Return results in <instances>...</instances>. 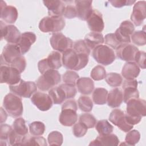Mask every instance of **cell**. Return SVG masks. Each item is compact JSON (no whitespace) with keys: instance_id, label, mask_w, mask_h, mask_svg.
<instances>
[{"instance_id":"cell-51","label":"cell","mask_w":146,"mask_h":146,"mask_svg":"<svg viewBox=\"0 0 146 146\" xmlns=\"http://www.w3.org/2000/svg\"><path fill=\"white\" fill-rule=\"evenodd\" d=\"M63 15L64 17L68 19H72L77 17L75 6L71 5H67L65 7V9Z\"/></svg>"},{"instance_id":"cell-13","label":"cell","mask_w":146,"mask_h":146,"mask_svg":"<svg viewBox=\"0 0 146 146\" xmlns=\"http://www.w3.org/2000/svg\"><path fill=\"white\" fill-rule=\"evenodd\" d=\"M135 30L133 24L129 21H124L121 22L120 27L115 31L114 34L121 43H129L131 42L130 36Z\"/></svg>"},{"instance_id":"cell-26","label":"cell","mask_w":146,"mask_h":146,"mask_svg":"<svg viewBox=\"0 0 146 146\" xmlns=\"http://www.w3.org/2000/svg\"><path fill=\"white\" fill-rule=\"evenodd\" d=\"M140 72L139 67L133 62H127L123 67L121 70L122 76L126 79H134Z\"/></svg>"},{"instance_id":"cell-49","label":"cell","mask_w":146,"mask_h":146,"mask_svg":"<svg viewBox=\"0 0 146 146\" xmlns=\"http://www.w3.org/2000/svg\"><path fill=\"white\" fill-rule=\"evenodd\" d=\"M64 91L66 99H71L75 97L76 94V89L75 86L67 84L66 83L62 84L59 86Z\"/></svg>"},{"instance_id":"cell-33","label":"cell","mask_w":146,"mask_h":146,"mask_svg":"<svg viewBox=\"0 0 146 146\" xmlns=\"http://www.w3.org/2000/svg\"><path fill=\"white\" fill-rule=\"evenodd\" d=\"M13 128L17 134L22 136H25L28 133V128L26 125L25 120L22 117L17 118L14 120Z\"/></svg>"},{"instance_id":"cell-40","label":"cell","mask_w":146,"mask_h":146,"mask_svg":"<svg viewBox=\"0 0 146 146\" xmlns=\"http://www.w3.org/2000/svg\"><path fill=\"white\" fill-rule=\"evenodd\" d=\"M140 139V134L137 130L133 129L129 131L126 135L125 142L126 145H135L137 144Z\"/></svg>"},{"instance_id":"cell-7","label":"cell","mask_w":146,"mask_h":146,"mask_svg":"<svg viewBox=\"0 0 146 146\" xmlns=\"http://www.w3.org/2000/svg\"><path fill=\"white\" fill-rule=\"evenodd\" d=\"M92 56L99 64L107 66L111 64L115 59L113 50L106 45H99L93 49Z\"/></svg>"},{"instance_id":"cell-14","label":"cell","mask_w":146,"mask_h":146,"mask_svg":"<svg viewBox=\"0 0 146 146\" xmlns=\"http://www.w3.org/2000/svg\"><path fill=\"white\" fill-rule=\"evenodd\" d=\"M110 121L120 130L128 132L133 128V125L129 124L125 118L124 111L119 109H115L111 111L109 116Z\"/></svg>"},{"instance_id":"cell-20","label":"cell","mask_w":146,"mask_h":146,"mask_svg":"<svg viewBox=\"0 0 146 146\" xmlns=\"http://www.w3.org/2000/svg\"><path fill=\"white\" fill-rule=\"evenodd\" d=\"M18 11L16 7L13 6H7L5 2H1V18L5 22L14 23L18 18Z\"/></svg>"},{"instance_id":"cell-27","label":"cell","mask_w":146,"mask_h":146,"mask_svg":"<svg viewBox=\"0 0 146 146\" xmlns=\"http://www.w3.org/2000/svg\"><path fill=\"white\" fill-rule=\"evenodd\" d=\"M78 91L83 95L90 94L94 89V83L93 80L87 77L79 78L76 83Z\"/></svg>"},{"instance_id":"cell-36","label":"cell","mask_w":146,"mask_h":146,"mask_svg":"<svg viewBox=\"0 0 146 146\" xmlns=\"http://www.w3.org/2000/svg\"><path fill=\"white\" fill-rule=\"evenodd\" d=\"M29 126L30 133L34 136L42 135L46 128L44 123L39 121L32 122L29 124Z\"/></svg>"},{"instance_id":"cell-25","label":"cell","mask_w":146,"mask_h":146,"mask_svg":"<svg viewBox=\"0 0 146 146\" xmlns=\"http://www.w3.org/2000/svg\"><path fill=\"white\" fill-rule=\"evenodd\" d=\"M123 101V94L119 88H115L110 91L107 95V102L109 107L112 108L119 107Z\"/></svg>"},{"instance_id":"cell-8","label":"cell","mask_w":146,"mask_h":146,"mask_svg":"<svg viewBox=\"0 0 146 146\" xmlns=\"http://www.w3.org/2000/svg\"><path fill=\"white\" fill-rule=\"evenodd\" d=\"M62 55L60 52L52 51L47 58L39 61L38 68L39 71L43 74L48 70L59 69L62 67Z\"/></svg>"},{"instance_id":"cell-23","label":"cell","mask_w":146,"mask_h":146,"mask_svg":"<svg viewBox=\"0 0 146 146\" xmlns=\"http://www.w3.org/2000/svg\"><path fill=\"white\" fill-rule=\"evenodd\" d=\"M44 6L48 9L49 16H62L65 9V4L61 1H43Z\"/></svg>"},{"instance_id":"cell-9","label":"cell","mask_w":146,"mask_h":146,"mask_svg":"<svg viewBox=\"0 0 146 146\" xmlns=\"http://www.w3.org/2000/svg\"><path fill=\"white\" fill-rule=\"evenodd\" d=\"M9 88L13 93L19 96L30 98L37 91V86L34 82L21 79L18 84L10 86Z\"/></svg>"},{"instance_id":"cell-12","label":"cell","mask_w":146,"mask_h":146,"mask_svg":"<svg viewBox=\"0 0 146 146\" xmlns=\"http://www.w3.org/2000/svg\"><path fill=\"white\" fill-rule=\"evenodd\" d=\"M21 55V51L17 44H7L3 47L1 55V66H10L13 61Z\"/></svg>"},{"instance_id":"cell-52","label":"cell","mask_w":146,"mask_h":146,"mask_svg":"<svg viewBox=\"0 0 146 146\" xmlns=\"http://www.w3.org/2000/svg\"><path fill=\"white\" fill-rule=\"evenodd\" d=\"M109 2L115 7L120 8L124 6H131L133 3H135V1L130 0H112L109 1Z\"/></svg>"},{"instance_id":"cell-24","label":"cell","mask_w":146,"mask_h":146,"mask_svg":"<svg viewBox=\"0 0 146 146\" xmlns=\"http://www.w3.org/2000/svg\"><path fill=\"white\" fill-rule=\"evenodd\" d=\"M119 140L117 136L114 134H108L105 135H99L95 140H92L89 145H117Z\"/></svg>"},{"instance_id":"cell-19","label":"cell","mask_w":146,"mask_h":146,"mask_svg":"<svg viewBox=\"0 0 146 146\" xmlns=\"http://www.w3.org/2000/svg\"><path fill=\"white\" fill-rule=\"evenodd\" d=\"M145 1H139L133 6L131 19L137 26H140L145 19Z\"/></svg>"},{"instance_id":"cell-41","label":"cell","mask_w":146,"mask_h":146,"mask_svg":"<svg viewBox=\"0 0 146 146\" xmlns=\"http://www.w3.org/2000/svg\"><path fill=\"white\" fill-rule=\"evenodd\" d=\"M123 90V101L125 103H127L129 100L131 99L139 98V93L137 88L127 87Z\"/></svg>"},{"instance_id":"cell-15","label":"cell","mask_w":146,"mask_h":146,"mask_svg":"<svg viewBox=\"0 0 146 146\" xmlns=\"http://www.w3.org/2000/svg\"><path fill=\"white\" fill-rule=\"evenodd\" d=\"M1 40L4 38L9 43L17 44L19 41L21 34L19 30L14 25H6L0 21Z\"/></svg>"},{"instance_id":"cell-5","label":"cell","mask_w":146,"mask_h":146,"mask_svg":"<svg viewBox=\"0 0 146 146\" xmlns=\"http://www.w3.org/2000/svg\"><path fill=\"white\" fill-rule=\"evenodd\" d=\"M61 77L55 70H48L43 73L36 80L38 88L43 91L50 90L60 82Z\"/></svg>"},{"instance_id":"cell-10","label":"cell","mask_w":146,"mask_h":146,"mask_svg":"<svg viewBox=\"0 0 146 146\" xmlns=\"http://www.w3.org/2000/svg\"><path fill=\"white\" fill-rule=\"evenodd\" d=\"M1 83L10 86L18 84L21 79V73L16 68L6 65L1 66Z\"/></svg>"},{"instance_id":"cell-6","label":"cell","mask_w":146,"mask_h":146,"mask_svg":"<svg viewBox=\"0 0 146 146\" xmlns=\"http://www.w3.org/2000/svg\"><path fill=\"white\" fill-rule=\"evenodd\" d=\"M65 26V20L62 16H47L42 18L39 29L43 33L60 31Z\"/></svg>"},{"instance_id":"cell-48","label":"cell","mask_w":146,"mask_h":146,"mask_svg":"<svg viewBox=\"0 0 146 146\" xmlns=\"http://www.w3.org/2000/svg\"><path fill=\"white\" fill-rule=\"evenodd\" d=\"M104 42L105 43L113 49H116L120 44H121L116 39L114 33L108 34L105 36Z\"/></svg>"},{"instance_id":"cell-22","label":"cell","mask_w":146,"mask_h":146,"mask_svg":"<svg viewBox=\"0 0 146 146\" xmlns=\"http://www.w3.org/2000/svg\"><path fill=\"white\" fill-rule=\"evenodd\" d=\"M36 35L32 32H25L21 34L19 41L17 43L19 47L22 55L28 52L31 45L35 42Z\"/></svg>"},{"instance_id":"cell-32","label":"cell","mask_w":146,"mask_h":146,"mask_svg":"<svg viewBox=\"0 0 146 146\" xmlns=\"http://www.w3.org/2000/svg\"><path fill=\"white\" fill-rule=\"evenodd\" d=\"M95 128L99 135H105L111 133L113 127L107 120H102L97 122Z\"/></svg>"},{"instance_id":"cell-45","label":"cell","mask_w":146,"mask_h":146,"mask_svg":"<svg viewBox=\"0 0 146 146\" xmlns=\"http://www.w3.org/2000/svg\"><path fill=\"white\" fill-rule=\"evenodd\" d=\"M13 128L8 124H1V143H4L3 145H7V142H8L9 137L10 136L11 132Z\"/></svg>"},{"instance_id":"cell-50","label":"cell","mask_w":146,"mask_h":146,"mask_svg":"<svg viewBox=\"0 0 146 146\" xmlns=\"http://www.w3.org/2000/svg\"><path fill=\"white\" fill-rule=\"evenodd\" d=\"M146 54L144 51H137L135 56V60L136 64L142 69L145 68Z\"/></svg>"},{"instance_id":"cell-11","label":"cell","mask_w":146,"mask_h":146,"mask_svg":"<svg viewBox=\"0 0 146 146\" xmlns=\"http://www.w3.org/2000/svg\"><path fill=\"white\" fill-rule=\"evenodd\" d=\"M50 42L54 50L62 53L73 47L72 40L61 33H54L50 39Z\"/></svg>"},{"instance_id":"cell-39","label":"cell","mask_w":146,"mask_h":146,"mask_svg":"<svg viewBox=\"0 0 146 146\" xmlns=\"http://www.w3.org/2000/svg\"><path fill=\"white\" fill-rule=\"evenodd\" d=\"M79 121L83 123L87 128H92L96 123V119L90 113H83L79 117Z\"/></svg>"},{"instance_id":"cell-46","label":"cell","mask_w":146,"mask_h":146,"mask_svg":"<svg viewBox=\"0 0 146 146\" xmlns=\"http://www.w3.org/2000/svg\"><path fill=\"white\" fill-rule=\"evenodd\" d=\"M10 66L16 68L20 73H22L25 70L26 66V61L25 58L23 55L18 56L13 61Z\"/></svg>"},{"instance_id":"cell-2","label":"cell","mask_w":146,"mask_h":146,"mask_svg":"<svg viewBox=\"0 0 146 146\" xmlns=\"http://www.w3.org/2000/svg\"><path fill=\"white\" fill-rule=\"evenodd\" d=\"M88 56L86 54H78L72 48H70L63 52L62 64L67 69L79 71L87 66Z\"/></svg>"},{"instance_id":"cell-47","label":"cell","mask_w":146,"mask_h":146,"mask_svg":"<svg viewBox=\"0 0 146 146\" xmlns=\"http://www.w3.org/2000/svg\"><path fill=\"white\" fill-rule=\"evenodd\" d=\"M87 129L88 128L83 123L79 121V123L74 124L72 131L75 136L77 137H81L86 134Z\"/></svg>"},{"instance_id":"cell-30","label":"cell","mask_w":146,"mask_h":146,"mask_svg":"<svg viewBox=\"0 0 146 146\" xmlns=\"http://www.w3.org/2000/svg\"><path fill=\"white\" fill-rule=\"evenodd\" d=\"M108 91L104 88H96L92 93V100L96 104L103 105L106 104Z\"/></svg>"},{"instance_id":"cell-3","label":"cell","mask_w":146,"mask_h":146,"mask_svg":"<svg viewBox=\"0 0 146 146\" xmlns=\"http://www.w3.org/2000/svg\"><path fill=\"white\" fill-rule=\"evenodd\" d=\"M76 102L74 100L65 102L62 106V111L59 120L62 125L67 127L73 125L78 120Z\"/></svg>"},{"instance_id":"cell-34","label":"cell","mask_w":146,"mask_h":146,"mask_svg":"<svg viewBox=\"0 0 146 146\" xmlns=\"http://www.w3.org/2000/svg\"><path fill=\"white\" fill-rule=\"evenodd\" d=\"M79 109L83 112H88L92 111L93 103L91 98L87 96H81L78 100Z\"/></svg>"},{"instance_id":"cell-35","label":"cell","mask_w":146,"mask_h":146,"mask_svg":"<svg viewBox=\"0 0 146 146\" xmlns=\"http://www.w3.org/2000/svg\"><path fill=\"white\" fill-rule=\"evenodd\" d=\"M105 80L107 83L111 87H119L123 81L121 75L116 72H110L106 74Z\"/></svg>"},{"instance_id":"cell-44","label":"cell","mask_w":146,"mask_h":146,"mask_svg":"<svg viewBox=\"0 0 146 146\" xmlns=\"http://www.w3.org/2000/svg\"><path fill=\"white\" fill-rule=\"evenodd\" d=\"M79 78V75L72 71H66L62 76L63 81L64 83L72 86H75L76 81Z\"/></svg>"},{"instance_id":"cell-37","label":"cell","mask_w":146,"mask_h":146,"mask_svg":"<svg viewBox=\"0 0 146 146\" xmlns=\"http://www.w3.org/2000/svg\"><path fill=\"white\" fill-rule=\"evenodd\" d=\"M132 42L137 46H144L146 43V34L145 31L139 30L133 32L131 35Z\"/></svg>"},{"instance_id":"cell-18","label":"cell","mask_w":146,"mask_h":146,"mask_svg":"<svg viewBox=\"0 0 146 146\" xmlns=\"http://www.w3.org/2000/svg\"><path fill=\"white\" fill-rule=\"evenodd\" d=\"M88 26L90 30L95 33L102 32L104 27L102 13L96 9H94L88 18Z\"/></svg>"},{"instance_id":"cell-31","label":"cell","mask_w":146,"mask_h":146,"mask_svg":"<svg viewBox=\"0 0 146 146\" xmlns=\"http://www.w3.org/2000/svg\"><path fill=\"white\" fill-rule=\"evenodd\" d=\"M22 145H41L46 146L47 145L46 139L42 136H36V137L25 135L22 140Z\"/></svg>"},{"instance_id":"cell-42","label":"cell","mask_w":146,"mask_h":146,"mask_svg":"<svg viewBox=\"0 0 146 146\" xmlns=\"http://www.w3.org/2000/svg\"><path fill=\"white\" fill-rule=\"evenodd\" d=\"M90 75L91 78L94 80H100L105 78L106 76V71L103 66L98 65L92 70Z\"/></svg>"},{"instance_id":"cell-43","label":"cell","mask_w":146,"mask_h":146,"mask_svg":"<svg viewBox=\"0 0 146 146\" xmlns=\"http://www.w3.org/2000/svg\"><path fill=\"white\" fill-rule=\"evenodd\" d=\"M73 50L78 54H86L90 55V49L86 44L84 40L80 39L73 43Z\"/></svg>"},{"instance_id":"cell-53","label":"cell","mask_w":146,"mask_h":146,"mask_svg":"<svg viewBox=\"0 0 146 146\" xmlns=\"http://www.w3.org/2000/svg\"><path fill=\"white\" fill-rule=\"evenodd\" d=\"M137 81L135 79H125L124 80L122 84V88L124 89L127 87H135L137 88Z\"/></svg>"},{"instance_id":"cell-54","label":"cell","mask_w":146,"mask_h":146,"mask_svg":"<svg viewBox=\"0 0 146 146\" xmlns=\"http://www.w3.org/2000/svg\"><path fill=\"white\" fill-rule=\"evenodd\" d=\"M1 123H3L6 120L7 118V114L5 111H3L2 107H1Z\"/></svg>"},{"instance_id":"cell-1","label":"cell","mask_w":146,"mask_h":146,"mask_svg":"<svg viewBox=\"0 0 146 146\" xmlns=\"http://www.w3.org/2000/svg\"><path fill=\"white\" fill-rule=\"evenodd\" d=\"M125 118L131 124H137L146 115V102L144 99H133L127 103Z\"/></svg>"},{"instance_id":"cell-17","label":"cell","mask_w":146,"mask_h":146,"mask_svg":"<svg viewBox=\"0 0 146 146\" xmlns=\"http://www.w3.org/2000/svg\"><path fill=\"white\" fill-rule=\"evenodd\" d=\"M31 102L39 110L42 111H48L52 106L51 98L47 94L42 92H36L31 98Z\"/></svg>"},{"instance_id":"cell-29","label":"cell","mask_w":146,"mask_h":146,"mask_svg":"<svg viewBox=\"0 0 146 146\" xmlns=\"http://www.w3.org/2000/svg\"><path fill=\"white\" fill-rule=\"evenodd\" d=\"M48 94L53 103L55 104H61L66 99V94L60 86L51 88L48 91Z\"/></svg>"},{"instance_id":"cell-21","label":"cell","mask_w":146,"mask_h":146,"mask_svg":"<svg viewBox=\"0 0 146 146\" xmlns=\"http://www.w3.org/2000/svg\"><path fill=\"white\" fill-rule=\"evenodd\" d=\"M92 1H75L77 17L82 21H87L92 11Z\"/></svg>"},{"instance_id":"cell-16","label":"cell","mask_w":146,"mask_h":146,"mask_svg":"<svg viewBox=\"0 0 146 146\" xmlns=\"http://www.w3.org/2000/svg\"><path fill=\"white\" fill-rule=\"evenodd\" d=\"M116 50L117 57L121 60L127 62H133L135 60V55L139 51L137 47L128 43H123Z\"/></svg>"},{"instance_id":"cell-28","label":"cell","mask_w":146,"mask_h":146,"mask_svg":"<svg viewBox=\"0 0 146 146\" xmlns=\"http://www.w3.org/2000/svg\"><path fill=\"white\" fill-rule=\"evenodd\" d=\"M84 40L90 50L95 48L104 42V39L102 34L95 32H91L87 34L85 36Z\"/></svg>"},{"instance_id":"cell-4","label":"cell","mask_w":146,"mask_h":146,"mask_svg":"<svg viewBox=\"0 0 146 146\" xmlns=\"http://www.w3.org/2000/svg\"><path fill=\"white\" fill-rule=\"evenodd\" d=\"M3 106L11 117H19L23 113V104L20 96L13 94H7L3 99Z\"/></svg>"},{"instance_id":"cell-38","label":"cell","mask_w":146,"mask_h":146,"mask_svg":"<svg viewBox=\"0 0 146 146\" xmlns=\"http://www.w3.org/2000/svg\"><path fill=\"white\" fill-rule=\"evenodd\" d=\"M47 140L50 145H61L63 143V137L60 132L54 131L48 134Z\"/></svg>"}]
</instances>
